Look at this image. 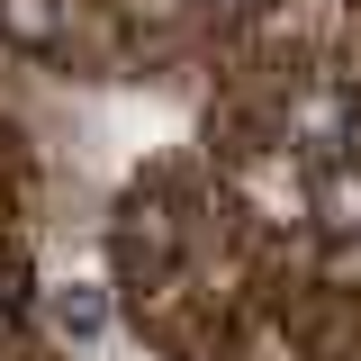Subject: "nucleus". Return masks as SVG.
Listing matches in <instances>:
<instances>
[{
  "label": "nucleus",
  "instance_id": "1",
  "mask_svg": "<svg viewBox=\"0 0 361 361\" xmlns=\"http://www.w3.org/2000/svg\"><path fill=\"white\" fill-rule=\"evenodd\" d=\"M54 325H63L73 343H99V334H109V298H99L90 280H73V289H54Z\"/></svg>",
  "mask_w": 361,
  "mask_h": 361
},
{
  "label": "nucleus",
  "instance_id": "4",
  "mask_svg": "<svg viewBox=\"0 0 361 361\" xmlns=\"http://www.w3.org/2000/svg\"><path fill=\"white\" fill-rule=\"evenodd\" d=\"M0 27L18 45H54V9H45V0H0Z\"/></svg>",
  "mask_w": 361,
  "mask_h": 361
},
{
  "label": "nucleus",
  "instance_id": "2",
  "mask_svg": "<svg viewBox=\"0 0 361 361\" xmlns=\"http://www.w3.org/2000/svg\"><path fill=\"white\" fill-rule=\"evenodd\" d=\"M343 127H353V99H343V90H325V99H307V109H298L307 154H334V145H343Z\"/></svg>",
  "mask_w": 361,
  "mask_h": 361
},
{
  "label": "nucleus",
  "instance_id": "3",
  "mask_svg": "<svg viewBox=\"0 0 361 361\" xmlns=\"http://www.w3.org/2000/svg\"><path fill=\"white\" fill-rule=\"evenodd\" d=\"M316 208H325L334 235H361V172H334L325 190H316Z\"/></svg>",
  "mask_w": 361,
  "mask_h": 361
}]
</instances>
